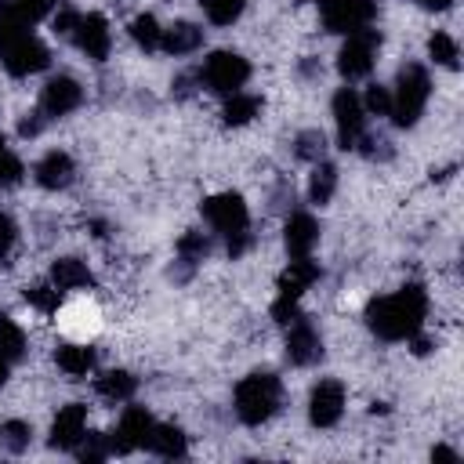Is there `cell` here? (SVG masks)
I'll use <instances>...</instances> for the list:
<instances>
[{"label":"cell","mask_w":464,"mask_h":464,"mask_svg":"<svg viewBox=\"0 0 464 464\" xmlns=\"http://www.w3.org/2000/svg\"><path fill=\"white\" fill-rule=\"evenodd\" d=\"M428 312V294L420 283H406L388 297H373L366 304V323L381 341H406L420 330Z\"/></svg>","instance_id":"6da1fadb"},{"label":"cell","mask_w":464,"mask_h":464,"mask_svg":"<svg viewBox=\"0 0 464 464\" xmlns=\"http://www.w3.org/2000/svg\"><path fill=\"white\" fill-rule=\"evenodd\" d=\"M428 54H431L439 65H446V69H457V58H460L457 40H453L450 33H435V36L428 40Z\"/></svg>","instance_id":"f1b7e54d"},{"label":"cell","mask_w":464,"mask_h":464,"mask_svg":"<svg viewBox=\"0 0 464 464\" xmlns=\"http://www.w3.org/2000/svg\"><path fill=\"white\" fill-rule=\"evenodd\" d=\"M428 94H431V80L420 65H406L399 69V80H395V94H392V109L388 116L395 120V127H413L428 105Z\"/></svg>","instance_id":"277c9868"},{"label":"cell","mask_w":464,"mask_h":464,"mask_svg":"<svg viewBox=\"0 0 464 464\" xmlns=\"http://www.w3.org/2000/svg\"><path fill=\"white\" fill-rule=\"evenodd\" d=\"M72 40H76V47L87 54V58H94V62H105L109 58V44H112V36H109V22L102 18V14H80L76 18V25H72Z\"/></svg>","instance_id":"7c38bea8"},{"label":"cell","mask_w":464,"mask_h":464,"mask_svg":"<svg viewBox=\"0 0 464 464\" xmlns=\"http://www.w3.org/2000/svg\"><path fill=\"white\" fill-rule=\"evenodd\" d=\"M203 44V29H196L192 22H174L170 29H163L160 36V47L170 51V54H188Z\"/></svg>","instance_id":"44dd1931"},{"label":"cell","mask_w":464,"mask_h":464,"mask_svg":"<svg viewBox=\"0 0 464 464\" xmlns=\"http://www.w3.org/2000/svg\"><path fill=\"white\" fill-rule=\"evenodd\" d=\"M14 4V11L33 25V22H40L44 14H51V7H54V0H11Z\"/></svg>","instance_id":"d590c367"},{"label":"cell","mask_w":464,"mask_h":464,"mask_svg":"<svg viewBox=\"0 0 464 464\" xmlns=\"http://www.w3.org/2000/svg\"><path fill=\"white\" fill-rule=\"evenodd\" d=\"M54 362H58V370L69 373V377H87V373L94 370V352L83 348V344H62V348L54 352Z\"/></svg>","instance_id":"7402d4cb"},{"label":"cell","mask_w":464,"mask_h":464,"mask_svg":"<svg viewBox=\"0 0 464 464\" xmlns=\"http://www.w3.org/2000/svg\"><path fill=\"white\" fill-rule=\"evenodd\" d=\"M406 341H413V352H417V355H428V352H431V341H428V337H417V334H413V337H406Z\"/></svg>","instance_id":"b9f144b4"},{"label":"cell","mask_w":464,"mask_h":464,"mask_svg":"<svg viewBox=\"0 0 464 464\" xmlns=\"http://www.w3.org/2000/svg\"><path fill=\"white\" fill-rule=\"evenodd\" d=\"M203 83L218 94H236L246 80H250V62L236 51H214L207 62H203Z\"/></svg>","instance_id":"5b68a950"},{"label":"cell","mask_w":464,"mask_h":464,"mask_svg":"<svg viewBox=\"0 0 464 464\" xmlns=\"http://www.w3.org/2000/svg\"><path fill=\"white\" fill-rule=\"evenodd\" d=\"M319 7H323L326 33H348V36L359 33V29H366L373 22V14H377L373 0H326Z\"/></svg>","instance_id":"ba28073f"},{"label":"cell","mask_w":464,"mask_h":464,"mask_svg":"<svg viewBox=\"0 0 464 464\" xmlns=\"http://www.w3.org/2000/svg\"><path fill=\"white\" fill-rule=\"evenodd\" d=\"M22 352H25V334H22V326H18L14 319L0 315V359L14 362V359H22Z\"/></svg>","instance_id":"d4e9b609"},{"label":"cell","mask_w":464,"mask_h":464,"mask_svg":"<svg viewBox=\"0 0 464 464\" xmlns=\"http://www.w3.org/2000/svg\"><path fill=\"white\" fill-rule=\"evenodd\" d=\"M40 127H44V123H40V112H29V116L18 123V134H22V138H33V134H40Z\"/></svg>","instance_id":"60d3db41"},{"label":"cell","mask_w":464,"mask_h":464,"mask_svg":"<svg viewBox=\"0 0 464 464\" xmlns=\"http://www.w3.org/2000/svg\"><path fill=\"white\" fill-rule=\"evenodd\" d=\"M83 439H87V442L80 446V460L94 464V460L109 457V439H105V435H83Z\"/></svg>","instance_id":"74e56055"},{"label":"cell","mask_w":464,"mask_h":464,"mask_svg":"<svg viewBox=\"0 0 464 464\" xmlns=\"http://www.w3.org/2000/svg\"><path fill=\"white\" fill-rule=\"evenodd\" d=\"M0 58H4V65H7L11 76L40 72L51 62L47 47L29 33V22L14 11L11 0L0 4Z\"/></svg>","instance_id":"7a4b0ae2"},{"label":"cell","mask_w":464,"mask_h":464,"mask_svg":"<svg viewBox=\"0 0 464 464\" xmlns=\"http://www.w3.org/2000/svg\"><path fill=\"white\" fill-rule=\"evenodd\" d=\"M25 301H29L36 312L51 315V312L58 308V286H54V290H51V286H44V283H36V286H25Z\"/></svg>","instance_id":"1f68e13d"},{"label":"cell","mask_w":464,"mask_h":464,"mask_svg":"<svg viewBox=\"0 0 464 464\" xmlns=\"http://www.w3.org/2000/svg\"><path fill=\"white\" fill-rule=\"evenodd\" d=\"M359 102L366 112H377V116H388V109H392V94L384 87H370L366 98H359Z\"/></svg>","instance_id":"8d00e7d4"},{"label":"cell","mask_w":464,"mask_h":464,"mask_svg":"<svg viewBox=\"0 0 464 464\" xmlns=\"http://www.w3.org/2000/svg\"><path fill=\"white\" fill-rule=\"evenodd\" d=\"M152 417H149V410L145 406H127L123 410V417H120V424H116V431L112 435H105L109 439V453H134V450H141L145 442H149V431H152Z\"/></svg>","instance_id":"30bf717a"},{"label":"cell","mask_w":464,"mask_h":464,"mask_svg":"<svg viewBox=\"0 0 464 464\" xmlns=\"http://www.w3.org/2000/svg\"><path fill=\"white\" fill-rule=\"evenodd\" d=\"M334 120H337V145L341 149H359L366 109H362V102H359V94L352 87H341L334 94Z\"/></svg>","instance_id":"9c48e42d"},{"label":"cell","mask_w":464,"mask_h":464,"mask_svg":"<svg viewBox=\"0 0 464 464\" xmlns=\"http://www.w3.org/2000/svg\"><path fill=\"white\" fill-rule=\"evenodd\" d=\"M323 149H326L323 130H301V134H297V156H301V160H319Z\"/></svg>","instance_id":"836d02e7"},{"label":"cell","mask_w":464,"mask_h":464,"mask_svg":"<svg viewBox=\"0 0 464 464\" xmlns=\"http://www.w3.org/2000/svg\"><path fill=\"white\" fill-rule=\"evenodd\" d=\"M319 239V225L312 221V214H290L286 228H283V243L290 257H308L312 246Z\"/></svg>","instance_id":"2e32d148"},{"label":"cell","mask_w":464,"mask_h":464,"mask_svg":"<svg viewBox=\"0 0 464 464\" xmlns=\"http://www.w3.org/2000/svg\"><path fill=\"white\" fill-rule=\"evenodd\" d=\"M0 152H4V138H0Z\"/></svg>","instance_id":"bcb514c9"},{"label":"cell","mask_w":464,"mask_h":464,"mask_svg":"<svg viewBox=\"0 0 464 464\" xmlns=\"http://www.w3.org/2000/svg\"><path fill=\"white\" fill-rule=\"evenodd\" d=\"M279 399H283V384L276 373H246L239 384H236V417L250 428L265 424L276 410H279Z\"/></svg>","instance_id":"3957f363"},{"label":"cell","mask_w":464,"mask_h":464,"mask_svg":"<svg viewBox=\"0 0 464 464\" xmlns=\"http://www.w3.org/2000/svg\"><path fill=\"white\" fill-rule=\"evenodd\" d=\"M29 424L25 420H4L0 424V442H4V450H11V453H25L29 450Z\"/></svg>","instance_id":"f546056e"},{"label":"cell","mask_w":464,"mask_h":464,"mask_svg":"<svg viewBox=\"0 0 464 464\" xmlns=\"http://www.w3.org/2000/svg\"><path fill=\"white\" fill-rule=\"evenodd\" d=\"M257 112H261V98L236 91V94H228V102H225V109H221V120H225L228 127H243V123H250Z\"/></svg>","instance_id":"603a6c76"},{"label":"cell","mask_w":464,"mask_h":464,"mask_svg":"<svg viewBox=\"0 0 464 464\" xmlns=\"http://www.w3.org/2000/svg\"><path fill=\"white\" fill-rule=\"evenodd\" d=\"M36 181L44 185V188H51V192H58V188H65L69 181H72V160H69V152H47L40 163H36Z\"/></svg>","instance_id":"ac0fdd59"},{"label":"cell","mask_w":464,"mask_h":464,"mask_svg":"<svg viewBox=\"0 0 464 464\" xmlns=\"http://www.w3.org/2000/svg\"><path fill=\"white\" fill-rule=\"evenodd\" d=\"M130 36H134V44H138V47H145V51H156V47H160V36H163V29H160V22H156L152 14H138V18L130 22Z\"/></svg>","instance_id":"4316f807"},{"label":"cell","mask_w":464,"mask_h":464,"mask_svg":"<svg viewBox=\"0 0 464 464\" xmlns=\"http://www.w3.org/2000/svg\"><path fill=\"white\" fill-rule=\"evenodd\" d=\"M377 47H381V33H377V29L366 25V29H359V33H352V36L344 40L341 54H337V69H341V76H348V80L366 76V72L373 69Z\"/></svg>","instance_id":"52a82bcc"},{"label":"cell","mask_w":464,"mask_h":464,"mask_svg":"<svg viewBox=\"0 0 464 464\" xmlns=\"http://www.w3.org/2000/svg\"><path fill=\"white\" fill-rule=\"evenodd\" d=\"M344 413V384L341 381H319L308 399V420L315 428H334Z\"/></svg>","instance_id":"8fae6325"},{"label":"cell","mask_w":464,"mask_h":464,"mask_svg":"<svg viewBox=\"0 0 464 464\" xmlns=\"http://www.w3.org/2000/svg\"><path fill=\"white\" fill-rule=\"evenodd\" d=\"M334 188H337V170H334L330 163H315L312 181H308V196H312V203H326V199L334 196Z\"/></svg>","instance_id":"484cf974"},{"label":"cell","mask_w":464,"mask_h":464,"mask_svg":"<svg viewBox=\"0 0 464 464\" xmlns=\"http://www.w3.org/2000/svg\"><path fill=\"white\" fill-rule=\"evenodd\" d=\"M145 450H152V453H160V457H185L188 442H185V435H181L178 424H152Z\"/></svg>","instance_id":"ffe728a7"},{"label":"cell","mask_w":464,"mask_h":464,"mask_svg":"<svg viewBox=\"0 0 464 464\" xmlns=\"http://www.w3.org/2000/svg\"><path fill=\"white\" fill-rule=\"evenodd\" d=\"M14 239H18V228H14V221H11L7 214H0V261L7 257V250L14 246Z\"/></svg>","instance_id":"f35d334b"},{"label":"cell","mask_w":464,"mask_h":464,"mask_svg":"<svg viewBox=\"0 0 464 464\" xmlns=\"http://www.w3.org/2000/svg\"><path fill=\"white\" fill-rule=\"evenodd\" d=\"M76 11H58L54 14V33H72V25H76Z\"/></svg>","instance_id":"ab89813d"},{"label":"cell","mask_w":464,"mask_h":464,"mask_svg":"<svg viewBox=\"0 0 464 464\" xmlns=\"http://www.w3.org/2000/svg\"><path fill=\"white\" fill-rule=\"evenodd\" d=\"M22 174H25V167H22V160L14 156V152H0V188H11V185H18L22 181Z\"/></svg>","instance_id":"d6a6232c"},{"label":"cell","mask_w":464,"mask_h":464,"mask_svg":"<svg viewBox=\"0 0 464 464\" xmlns=\"http://www.w3.org/2000/svg\"><path fill=\"white\" fill-rule=\"evenodd\" d=\"M7 381V359H0V384Z\"/></svg>","instance_id":"f6af8a7d"},{"label":"cell","mask_w":464,"mask_h":464,"mask_svg":"<svg viewBox=\"0 0 464 464\" xmlns=\"http://www.w3.org/2000/svg\"><path fill=\"white\" fill-rule=\"evenodd\" d=\"M286 330H290V334H286V359H290L294 366H312V362H319V355H323V341H319L315 326L304 323V315H301V319L290 323Z\"/></svg>","instance_id":"5bb4252c"},{"label":"cell","mask_w":464,"mask_h":464,"mask_svg":"<svg viewBox=\"0 0 464 464\" xmlns=\"http://www.w3.org/2000/svg\"><path fill=\"white\" fill-rule=\"evenodd\" d=\"M207 250H210V239H207L203 232H185V236L178 239V257H181L185 265L203 261V257H207Z\"/></svg>","instance_id":"4dcf8cb0"},{"label":"cell","mask_w":464,"mask_h":464,"mask_svg":"<svg viewBox=\"0 0 464 464\" xmlns=\"http://www.w3.org/2000/svg\"><path fill=\"white\" fill-rule=\"evenodd\" d=\"M431 457H435V460H457V453H453L450 446H435V450H431Z\"/></svg>","instance_id":"ee69618b"},{"label":"cell","mask_w":464,"mask_h":464,"mask_svg":"<svg viewBox=\"0 0 464 464\" xmlns=\"http://www.w3.org/2000/svg\"><path fill=\"white\" fill-rule=\"evenodd\" d=\"M80 102H83V87H80L72 76H54V80H47V87H44V94H40V112H47V116H65V112H72Z\"/></svg>","instance_id":"9a60e30c"},{"label":"cell","mask_w":464,"mask_h":464,"mask_svg":"<svg viewBox=\"0 0 464 464\" xmlns=\"http://www.w3.org/2000/svg\"><path fill=\"white\" fill-rule=\"evenodd\" d=\"M417 4H420L424 11H446V7L453 4V0H417Z\"/></svg>","instance_id":"7bdbcfd3"},{"label":"cell","mask_w":464,"mask_h":464,"mask_svg":"<svg viewBox=\"0 0 464 464\" xmlns=\"http://www.w3.org/2000/svg\"><path fill=\"white\" fill-rule=\"evenodd\" d=\"M319 276H323V272H319V265H315L312 257H290V268L279 276L276 290H279L283 297H301Z\"/></svg>","instance_id":"e0dca14e"},{"label":"cell","mask_w":464,"mask_h":464,"mask_svg":"<svg viewBox=\"0 0 464 464\" xmlns=\"http://www.w3.org/2000/svg\"><path fill=\"white\" fill-rule=\"evenodd\" d=\"M312 4H326V0H312Z\"/></svg>","instance_id":"7dc6e473"},{"label":"cell","mask_w":464,"mask_h":464,"mask_svg":"<svg viewBox=\"0 0 464 464\" xmlns=\"http://www.w3.org/2000/svg\"><path fill=\"white\" fill-rule=\"evenodd\" d=\"M203 218L221 232V236H243L250 225V210L243 203L239 192H218L210 199H203Z\"/></svg>","instance_id":"8992f818"},{"label":"cell","mask_w":464,"mask_h":464,"mask_svg":"<svg viewBox=\"0 0 464 464\" xmlns=\"http://www.w3.org/2000/svg\"><path fill=\"white\" fill-rule=\"evenodd\" d=\"M243 7H246V0H203V14L214 25H232L243 14Z\"/></svg>","instance_id":"83f0119b"},{"label":"cell","mask_w":464,"mask_h":464,"mask_svg":"<svg viewBox=\"0 0 464 464\" xmlns=\"http://www.w3.org/2000/svg\"><path fill=\"white\" fill-rule=\"evenodd\" d=\"M272 319L279 323V326H290V323H297L301 319V308H297V297H276L272 301Z\"/></svg>","instance_id":"e575fe53"},{"label":"cell","mask_w":464,"mask_h":464,"mask_svg":"<svg viewBox=\"0 0 464 464\" xmlns=\"http://www.w3.org/2000/svg\"><path fill=\"white\" fill-rule=\"evenodd\" d=\"M51 279H54L58 290H80V286H91V283H94L91 268H87L80 257H58V261L51 265Z\"/></svg>","instance_id":"d6986e66"},{"label":"cell","mask_w":464,"mask_h":464,"mask_svg":"<svg viewBox=\"0 0 464 464\" xmlns=\"http://www.w3.org/2000/svg\"><path fill=\"white\" fill-rule=\"evenodd\" d=\"M87 435V406L80 402H69L58 410L54 424H51V446L54 450H76Z\"/></svg>","instance_id":"4fadbf2b"},{"label":"cell","mask_w":464,"mask_h":464,"mask_svg":"<svg viewBox=\"0 0 464 464\" xmlns=\"http://www.w3.org/2000/svg\"><path fill=\"white\" fill-rule=\"evenodd\" d=\"M134 388H138V381H134L127 370H109V373L98 377V395H105V399H112V402L130 399Z\"/></svg>","instance_id":"cb8c5ba5"}]
</instances>
